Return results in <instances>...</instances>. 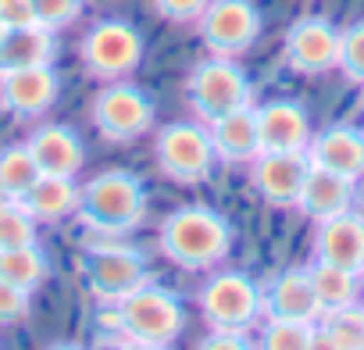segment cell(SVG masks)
Segmentation results:
<instances>
[{
    "mask_svg": "<svg viewBox=\"0 0 364 350\" xmlns=\"http://www.w3.org/2000/svg\"><path fill=\"white\" fill-rule=\"evenodd\" d=\"M360 286H364V272H360Z\"/></svg>",
    "mask_w": 364,
    "mask_h": 350,
    "instance_id": "obj_41",
    "label": "cell"
},
{
    "mask_svg": "<svg viewBox=\"0 0 364 350\" xmlns=\"http://www.w3.org/2000/svg\"><path fill=\"white\" fill-rule=\"evenodd\" d=\"M143 54H146V40L129 18H100L86 29L79 43L82 72L97 83L132 79L136 68L143 65Z\"/></svg>",
    "mask_w": 364,
    "mask_h": 350,
    "instance_id": "obj_5",
    "label": "cell"
},
{
    "mask_svg": "<svg viewBox=\"0 0 364 350\" xmlns=\"http://www.w3.org/2000/svg\"><path fill=\"white\" fill-rule=\"evenodd\" d=\"M314 261L339 265L346 272H364V215L353 208L314 226Z\"/></svg>",
    "mask_w": 364,
    "mask_h": 350,
    "instance_id": "obj_16",
    "label": "cell"
},
{
    "mask_svg": "<svg viewBox=\"0 0 364 350\" xmlns=\"http://www.w3.org/2000/svg\"><path fill=\"white\" fill-rule=\"evenodd\" d=\"M193 350H257L250 332H232V329H208Z\"/></svg>",
    "mask_w": 364,
    "mask_h": 350,
    "instance_id": "obj_33",
    "label": "cell"
},
{
    "mask_svg": "<svg viewBox=\"0 0 364 350\" xmlns=\"http://www.w3.org/2000/svg\"><path fill=\"white\" fill-rule=\"evenodd\" d=\"M122 339H143V343H175L186 329V307L182 297L171 293L161 282H143L139 290L125 293L122 300L107 304L104 318Z\"/></svg>",
    "mask_w": 364,
    "mask_h": 350,
    "instance_id": "obj_3",
    "label": "cell"
},
{
    "mask_svg": "<svg viewBox=\"0 0 364 350\" xmlns=\"http://www.w3.org/2000/svg\"><path fill=\"white\" fill-rule=\"evenodd\" d=\"M36 229L40 222L15 201L0 211V250H15V247H29L36 243Z\"/></svg>",
    "mask_w": 364,
    "mask_h": 350,
    "instance_id": "obj_28",
    "label": "cell"
},
{
    "mask_svg": "<svg viewBox=\"0 0 364 350\" xmlns=\"http://www.w3.org/2000/svg\"><path fill=\"white\" fill-rule=\"evenodd\" d=\"M75 218L100 236H125L146 218V186L129 168H107L82 186Z\"/></svg>",
    "mask_w": 364,
    "mask_h": 350,
    "instance_id": "obj_2",
    "label": "cell"
},
{
    "mask_svg": "<svg viewBox=\"0 0 364 350\" xmlns=\"http://www.w3.org/2000/svg\"><path fill=\"white\" fill-rule=\"evenodd\" d=\"M261 293H264V318L304 322V325H318V318H321V304L314 297L307 268H282V272H275L261 286Z\"/></svg>",
    "mask_w": 364,
    "mask_h": 350,
    "instance_id": "obj_15",
    "label": "cell"
},
{
    "mask_svg": "<svg viewBox=\"0 0 364 350\" xmlns=\"http://www.w3.org/2000/svg\"><path fill=\"white\" fill-rule=\"evenodd\" d=\"M0 22L4 29L36 26V0H0Z\"/></svg>",
    "mask_w": 364,
    "mask_h": 350,
    "instance_id": "obj_34",
    "label": "cell"
},
{
    "mask_svg": "<svg viewBox=\"0 0 364 350\" xmlns=\"http://www.w3.org/2000/svg\"><path fill=\"white\" fill-rule=\"evenodd\" d=\"M154 97L132 79L104 83L90 104V122L107 143H136L154 129Z\"/></svg>",
    "mask_w": 364,
    "mask_h": 350,
    "instance_id": "obj_8",
    "label": "cell"
},
{
    "mask_svg": "<svg viewBox=\"0 0 364 350\" xmlns=\"http://www.w3.org/2000/svg\"><path fill=\"white\" fill-rule=\"evenodd\" d=\"M79 275L100 304H114L125 293H132V290H139L143 282L154 279L146 254H139L136 247H114V243L82 247Z\"/></svg>",
    "mask_w": 364,
    "mask_h": 350,
    "instance_id": "obj_9",
    "label": "cell"
},
{
    "mask_svg": "<svg viewBox=\"0 0 364 350\" xmlns=\"http://www.w3.org/2000/svg\"><path fill=\"white\" fill-rule=\"evenodd\" d=\"M118 350H171V343H143V339H122Z\"/></svg>",
    "mask_w": 364,
    "mask_h": 350,
    "instance_id": "obj_36",
    "label": "cell"
},
{
    "mask_svg": "<svg viewBox=\"0 0 364 350\" xmlns=\"http://www.w3.org/2000/svg\"><path fill=\"white\" fill-rule=\"evenodd\" d=\"M186 104L190 111L208 125L229 111H240L247 104H254V86L250 75L243 72V65L236 58H204L190 68L186 75Z\"/></svg>",
    "mask_w": 364,
    "mask_h": 350,
    "instance_id": "obj_7",
    "label": "cell"
},
{
    "mask_svg": "<svg viewBox=\"0 0 364 350\" xmlns=\"http://www.w3.org/2000/svg\"><path fill=\"white\" fill-rule=\"evenodd\" d=\"M26 147L33 154V161L40 164L43 175H75L86 168V143L79 136V129L65 125V122H43L26 136Z\"/></svg>",
    "mask_w": 364,
    "mask_h": 350,
    "instance_id": "obj_14",
    "label": "cell"
},
{
    "mask_svg": "<svg viewBox=\"0 0 364 350\" xmlns=\"http://www.w3.org/2000/svg\"><path fill=\"white\" fill-rule=\"evenodd\" d=\"M254 332H257V339H254L257 350H307L314 325L282 322V318H264Z\"/></svg>",
    "mask_w": 364,
    "mask_h": 350,
    "instance_id": "obj_27",
    "label": "cell"
},
{
    "mask_svg": "<svg viewBox=\"0 0 364 350\" xmlns=\"http://www.w3.org/2000/svg\"><path fill=\"white\" fill-rule=\"evenodd\" d=\"M4 33H8V29H4V22H0V36H4Z\"/></svg>",
    "mask_w": 364,
    "mask_h": 350,
    "instance_id": "obj_39",
    "label": "cell"
},
{
    "mask_svg": "<svg viewBox=\"0 0 364 350\" xmlns=\"http://www.w3.org/2000/svg\"><path fill=\"white\" fill-rule=\"evenodd\" d=\"M307 275H311L314 297L321 304V314L325 311H336V307L360 304V275L357 272H346V268L328 265V261H311L307 265Z\"/></svg>",
    "mask_w": 364,
    "mask_h": 350,
    "instance_id": "obj_23",
    "label": "cell"
},
{
    "mask_svg": "<svg viewBox=\"0 0 364 350\" xmlns=\"http://www.w3.org/2000/svg\"><path fill=\"white\" fill-rule=\"evenodd\" d=\"M197 304L208 329L254 332L264 322L261 282L240 268H211V275L197 290Z\"/></svg>",
    "mask_w": 364,
    "mask_h": 350,
    "instance_id": "obj_4",
    "label": "cell"
},
{
    "mask_svg": "<svg viewBox=\"0 0 364 350\" xmlns=\"http://www.w3.org/2000/svg\"><path fill=\"white\" fill-rule=\"evenodd\" d=\"M261 150H304L314 136L311 115L300 100H268L257 107Z\"/></svg>",
    "mask_w": 364,
    "mask_h": 350,
    "instance_id": "obj_18",
    "label": "cell"
},
{
    "mask_svg": "<svg viewBox=\"0 0 364 350\" xmlns=\"http://www.w3.org/2000/svg\"><path fill=\"white\" fill-rule=\"evenodd\" d=\"M350 83H364V18L339 33V65Z\"/></svg>",
    "mask_w": 364,
    "mask_h": 350,
    "instance_id": "obj_29",
    "label": "cell"
},
{
    "mask_svg": "<svg viewBox=\"0 0 364 350\" xmlns=\"http://www.w3.org/2000/svg\"><path fill=\"white\" fill-rule=\"evenodd\" d=\"M353 193H357V183L353 179L311 164L307 168V179L300 186V197H296V208L311 222H321V218H332V215L350 211L353 208Z\"/></svg>",
    "mask_w": 364,
    "mask_h": 350,
    "instance_id": "obj_20",
    "label": "cell"
},
{
    "mask_svg": "<svg viewBox=\"0 0 364 350\" xmlns=\"http://www.w3.org/2000/svg\"><path fill=\"white\" fill-rule=\"evenodd\" d=\"M282 58L296 75H325L339 65V29L321 15H304L286 29Z\"/></svg>",
    "mask_w": 364,
    "mask_h": 350,
    "instance_id": "obj_11",
    "label": "cell"
},
{
    "mask_svg": "<svg viewBox=\"0 0 364 350\" xmlns=\"http://www.w3.org/2000/svg\"><path fill=\"white\" fill-rule=\"evenodd\" d=\"M8 204H15V201H11V197H8V193H4V190H0V211H4V208H8Z\"/></svg>",
    "mask_w": 364,
    "mask_h": 350,
    "instance_id": "obj_38",
    "label": "cell"
},
{
    "mask_svg": "<svg viewBox=\"0 0 364 350\" xmlns=\"http://www.w3.org/2000/svg\"><path fill=\"white\" fill-rule=\"evenodd\" d=\"M264 29V15L254 0H211L197 18L200 43L215 58H243Z\"/></svg>",
    "mask_w": 364,
    "mask_h": 350,
    "instance_id": "obj_10",
    "label": "cell"
},
{
    "mask_svg": "<svg viewBox=\"0 0 364 350\" xmlns=\"http://www.w3.org/2000/svg\"><path fill=\"white\" fill-rule=\"evenodd\" d=\"M58 97H61V72L54 65L0 72V111L18 122L43 118L58 104Z\"/></svg>",
    "mask_w": 364,
    "mask_h": 350,
    "instance_id": "obj_12",
    "label": "cell"
},
{
    "mask_svg": "<svg viewBox=\"0 0 364 350\" xmlns=\"http://www.w3.org/2000/svg\"><path fill=\"white\" fill-rule=\"evenodd\" d=\"M307 161L318 168H328L336 175H346V179H360L364 175V129L336 122L325 125L321 132L311 136L307 143Z\"/></svg>",
    "mask_w": 364,
    "mask_h": 350,
    "instance_id": "obj_17",
    "label": "cell"
},
{
    "mask_svg": "<svg viewBox=\"0 0 364 350\" xmlns=\"http://www.w3.org/2000/svg\"><path fill=\"white\" fill-rule=\"evenodd\" d=\"M82 8L86 0H36V22L50 33H61L72 22H79Z\"/></svg>",
    "mask_w": 364,
    "mask_h": 350,
    "instance_id": "obj_30",
    "label": "cell"
},
{
    "mask_svg": "<svg viewBox=\"0 0 364 350\" xmlns=\"http://www.w3.org/2000/svg\"><path fill=\"white\" fill-rule=\"evenodd\" d=\"M33 311V293L11 286L8 279H0V325H15Z\"/></svg>",
    "mask_w": 364,
    "mask_h": 350,
    "instance_id": "obj_31",
    "label": "cell"
},
{
    "mask_svg": "<svg viewBox=\"0 0 364 350\" xmlns=\"http://www.w3.org/2000/svg\"><path fill=\"white\" fill-rule=\"evenodd\" d=\"M215 154L222 164H250L261 154V132H257V107L247 104L240 111H229L215 122H208Z\"/></svg>",
    "mask_w": 364,
    "mask_h": 350,
    "instance_id": "obj_19",
    "label": "cell"
},
{
    "mask_svg": "<svg viewBox=\"0 0 364 350\" xmlns=\"http://www.w3.org/2000/svg\"><path fill=\"white\" fill-rule=\"evenodd\" d=\"M360 129H364V125H360Z\"/></svg>",
    "mask_w": 364,
    "mask_h": 350,
    "instance_id": "obj_43",
    "label": "cell"
},
{
    "mask_svg": "<svg viewBox=\"0 0 364 350\" xmlns=\"http://www.w3.org/2000/svg\"><path fill=\"white\" fill-rule=\"evenodd\" d=\"M236 243V229L225 215L208 204H186L171 211L157 229V250L182 272H211L218 268Z\"/></svg>",
    "mask_w": 364,
    "mask_h": 350,
    "instance_id": "obj_1",
    "label": "cell"
},
{
    "mask_svg": "<svg viewBox=\"0 0 364 350\" xmlns=\"http://www.w3.org/2000/svg\"><path fill=\"white\" fill-rule=\"evenodd\" d=\"M36 179H40V164L33 161L26 143H11L0 150V190L11 201H18Z\"/></svg>",
    "mask_w": 364,
    "mask_h": 350,
    "instance_id": "obj_25",
    "label": "cell"
},
{
    "mask_svg": "<svg viewBox=\"0 0 364 350\" xmlns=\"http://www.w3.org/2000/svg\"><path fill=\"white\" fill-rule=\"evenodd\" d=\"M307 350H339L336 343H332V336L321 329V325H314V332H311V343H307Z\"/></svg>",
    "mask_w": 364,
    "mask_h": 350,
    "instance_id": "obj_35",
    "label": "cell"
},
{
    "mask_svg": "<svg viewBox=\"0 0 364 350\" xmlns=\"http://www.w3.org/2000/svg\"><path fill=\"white\" fill-rule=\"evenodd\" d=\"M47 350H86L82 343H75V339H58V343H50Z\"/></svg>",
    "mask_w": 364,
    "mask_h": 350,
    "instance_id": "obj_37",
    "label": "cell"
},
{
    "mask_svg": "<svg viewBox=\"0 0 364 350\" xmlns=\"http://www.w3.org/2000/svg\"><path fill=\"white\" fill-rule=\"evenodd\" d=\"M307 154L304 150H261L250 161V183L257 197L272 208H296L300 186L307 179Z\"/></svg>",
    "mask_w": 364,
    "mask_h": 350,
    "instance_id": "obj_13",
    "label": "cell"
},
{
    "mask_svg": "<svg viewBox=\"0 0 364 350\" xmlns=\"http://www.w3.org/2000/svg\"><path fill=\"white\" fill-rule=\"evenodd\" d=\"M154 11L164 18V22H175V26H197V18L204 15V8L211 0H150Z\"/></svg>",
    "mask_w": 364,
    "mask_h": 350,
    "instance_id": "obj_32",
    "label": "cell"
},
{
    "mask_svg": "<svg viewBox=\"0 0 364 350\" xmlns=\"http://www.w3.org/2000/svg\"><path fill=\"white\" fill-rule=\"evenodd\" d=\"M154 161L164 179L178 186H200L215 175L218 154L208 125L197 122H168L154 136Z\"/></svg>",
    "mask_w": 364,
    "mask_h": 350,
    "instance_id": "obj_6",
    "label": "cell"
},
{
    "mask_svg": "<svg viewBox=\"0 0 364 350\" xmlns=\"http://www.w3.org/2000/svg\"><path fill=\"white\" fill-rule=\"evenodd\" d=\"M360 307H364V304H360Z\"/></svg>",
    "mask_w": 364,
    "mask_h": 350,
    "instance_id": "obj_42",
    "label": "cell"
},
{
    "mask_svg": "<svg viewBox=\"0 0 364 350\" xmlns=\"http://www.w3.org/2000/svg\"><path fill=\"white\" fill-rule=\"evenodd\" d=\"M0 279H8L11 286L36 293L50 279V258L40 243L15 247V250H0Z\"/></svg>",
    "mask_w": 364,
    "mask_h": 350,
    "instance_id": "obj_24",
    "label": "cell"
},
{
    "mask_svg": "<svg viewBox=\"0 0 364 350\" xmlns=\"http://www.w3.org/2000/svg\"><path fill=\"white\" fill-rule=\"evenodd\" d=\"M318 325L332 336V343L339 350H364V307L360 304L325 311L318 318Z\"/></svg>",
    "mask_w": 364,
    "mask_h": 350,
    "instance_id": "obj_26",
    "label": "cell"
},
{
    "mask_svg": "<svg viewBox=\"0 0 364 350\" xmlns=\"http://www.w3.org/2000/svg\"><path fill=\"white\" fill-rule=\"evenodd\" d=\"M360 97H364V83H360Z\"/></svg>",
    "mask_w": 364,
    "mask_h": 350,
    "instance_id": "obj_40",
    "label": "cell"
},
{
    "mask_svg": "<svg viewBox=\"0 0 364 350\" xmlns=\"http://www.w3.org/2000/svg\"><path fill=\"white\" fill-rule=\"evenodd\" d=\"M79 193L82 186L68 175H43L18 197V204L40 222V226H50V222H65L79 211Z\"/></svg>",
    "mask_w": 364,
    "mask_h": 350,
    "instance_id": "obj_22",
    "label": "cell"
},
{
    "mask_svg": "<svg viewBox=\"0 0 364 350\" xmlns=\"http://www.w3.org/2000/svg\"><path fill=\"white\" fill-rule=\"evenodd\" d=\"M61 54L58 33L36 26H22V29H8L0 36V72H15V68H43L54 65Z\"/></svg>",
    "mask_w": 364,
    "mask_h": 350,
    "instance_id": "obj_21",
    "label": "cell"
}]
</instances>
